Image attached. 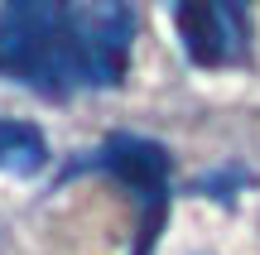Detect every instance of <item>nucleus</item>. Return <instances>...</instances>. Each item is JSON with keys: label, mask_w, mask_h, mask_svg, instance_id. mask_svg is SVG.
Returning <instances> with one entry per match:
<instances>
[{"label": "nucleus", "mask_w": 260, "mask_h": 255, "mask_svg": "<svg viewBox=\"0 0 260 255\" xmlns=\"http://www.w3.org/2000/svg\"><path fill=\"white\" fill-rule=\"evenodd\" d=\"M130 39V0H0V82L48 101L111 92L125 82Z\"/></svg>", "instance_id": "obj_1"}, {"label": "nucleus", "mask_w": 260, "mask_h": 255, "mask_svg": "<svg viewBox=\"0 0 260 255\" xmlns=\"http://www.w3.org/2000/svg\"><path fill=\"white\" fill-rule=\"evenodd\" d=\"M77 169L106 173L135 198L140 231H135V250L130 255H149L169 222V150L159 140H145V135H106L87 159L73 164V173Z\"/></svg>", "instance_id": "obj_2"}, {"label": "nucleus", "mask_w": 260, "mask_h": 255, "mask_svg": "<svg viewBox=\"0 0 260 255\" xmlns=\"http://www.w3.org/2000/svg\"><path fill=\"white\" fill-rule=\"evenodd\" d=\"M193 67H241L251 58V0H164Z\"/></svg>", "instance_id": "obj_3"}, {"label": "nucleus", "mask_w": 260, "mask_h": 255, "mask_svg": "<svg viewBox=\"0 0 260 255\" xmlns=\"http://www.w3.org/2000/svg\"><path fill=\"white\" fill-rule=\"evenodd\" d=\"M48 164V144L29 121H0V173L29 178Z\"/></svg>", "instance_id": "obj_4"}]
</instances>
